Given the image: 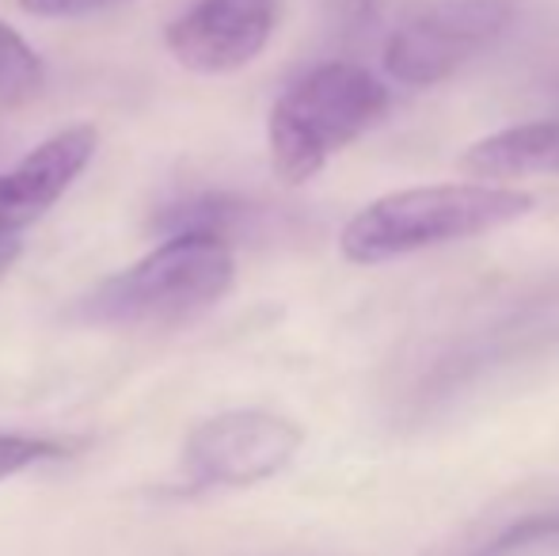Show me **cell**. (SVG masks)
Returning <instances> with one entry per match:
<instances>
[{"label":"cell","mask_w":559,"mask_h":556,"mask_svg":"<svg viewBox=\"0 0 559 556\" xmlns=\"http://www.w3.org/2000/svg\"><path fill=\"white\" fill-rule=\"evenodd\" d=\"M118 0H20L27 15H43V20H66V15H88L99 8H111Z\"/></svg>","instance_id":"4fadbf2b"},{"label":"cell","mask_w":559,"mask_h":556,"mask_svg":"<svg viewBox=\"0 0 559 556\" xmlns=\"http://www.w3.org/2000/svg\"><path fill=\"white\" fill-rule=\"evenodd\" d=\"M510 0H442L389 38L384 69L396 84L430 88L479 58L510 27Z\"/></svg>","instance_id":"277c9868"},{"label":"cell","mask_w":559,"mask_h":556,"mask_svg":"<svg viewBox=\"0 0 559 556\" xmlns=\"http://www.w3.org/2000/svg\"><path fill=\"white\" fill-rule=\"evenodd\" d=\"M305 435L294 419L263 409H236L199 423L187 438L183 469L191 488H248L271 481L297 458Z\"/></svg>","instance_id":"5b68a950"},{"label":"cell","mask_w":559,"mask_h":556,"mask_svg":"<svg viewBox=\"0 0 559 556\" xmlns=\"http://www.w3.org/2000/svg\"><path fill=\"white\" fill-rule=\"evenodd\" d=\"M236 275L233 248L214 237H168L145 260L104 279L76 317L111 328H171L206 312Z\"/></svg>","instance_id":"7a4b0ae2"},{"label":"cell","mask_w":559,"mask_h":556,"mask_svg":"<svg viewBox=\"0 0 559 556\" xmlns=\"http://www.w3.org/2000/svg\"><path fill=\"white\" fill-rule=\"evenodd\" d=\"M43 88V61L38 54L0 23V104H23Z\"/></svg>","instance_id":"8fae6325"},{"label":"cell","mask_w":559,"mask_h":556,"mask_svg":"<svg viewBox=\"0 0 559 556\" xmlns=\"http://www.w3.org/2000/svg\"><path fill=\"white\" fill-rule=\"evenodd\" d=\"M537 199L514 187L487 184H435L392 191L361 206L338 233V248L350 263L373 268L427 248L484 237L533 214Z\"/></svg>","instance_id":"6da1fadb"},{"label":"cell","mask_w":559,"mask_h":556,"mask_svg":"<svg viewBox=\"0 0 559 556\" xmlns=\"http://www.w3.org/2000/svg\"><path fill=\"white\" fill-rule=\"evenodd\" d=\"M20 260V240H12V237H0V279L12 271V263Z\"/></svg>","instance_id":"5bb4252c"},{"label":"cell","mask_w":559,"mask_h":556,"mask_svg":"<svg viewBox=\"0 0 559 556\" xmlns=\"http://www.w3.org/2000/svg\"><path fill=\"white\" fill-rule=\"evenodd\" d=\"M389 111V88L369 69L328 61L294 81L271 107L266 138L278 179L305 184L343 145L373 130Z\"/></svg>","instance_id":"3957f363"},{"label":"cell","mask_w":559,"mask_h":556,"mask_svg":"<svg viewBox=\"0 0 559 556\" xmlns=\"http://www.w3.org/2000/svg\"><path fill=\"white\" fill-rule=\"evenodd\" d=\"M559 549V504L514 514L456 556H540Z\"/></svg>","instance_id":"30bf717a"},{"label":"cell","mask_w":559,"mask_h":556,"mask_svg":"<svg viewBox=\"0 0 559 556\" xmlns=\"http://www.w3.org/2000/svg\"><path fill=\"white\" fill-rule=\"evenodd\" d=\"M96 141L92 127H69L23 156L8 176H0V237H12L15 229L38 222L88 168Z\"/></svg>","instance_id":"52a82bcc"},{"label":"cell","mask_w":559,"mask_h":556,"mask_svg":"<svg viewBox=\"0 0 559 556\" xmlns=\"http://www.w3.org/2000/svg\"><path fill=\"white\" fill-rule=\"evenodd\" d=\"M69 446L53 442V438H38V435H0V481L8 476H20L23 469H35L43 461H58L66 458Z\"/></svg>","instance_id":"7c38bea8"},{"label":"cell","mask_w":559,"mask_h":556,"mask_svg":"<svg viewBox=\"0 0 559 556\" xmlns=\"http://www.w3.org/2000/svg\"><path fill=\"white\" fill-rule=\"evenodd\" d=\"M461 171L472 179H530L559 171V122H522L479 138L461 153Z\"/></svg>","instance_id":"ba28073f"},{"label":"cell","mask_w":559,"mask_h":556,"mask_svg":"<svg viewBox=\"0 0 559 556\" xmlns=\"http://www.w3.org/2000/svg\"><path fill=\"white\" fill-rule=\"evenodd\" d=\"M251 206L233 194H191L183 202H171L153 217V229H160L164 237H214V240H233L236 233L248 225Z\"/></svg>","instance_id":"9c48e42d"},{"label":"cell","mask_w":559,"mask_h":556,"mask_svg":"<svg viewBox=\"0 0 559 556\" xmlns=\"http://www.w3.org/2000/svg\"><path fill=\"white\" fill-rule=\"evenodd\" d=\"M278 0H199L168 23L164 43L194 73H236L266 50Z\"/></svg>","instance_id":"8992f818"}]
</instances>
